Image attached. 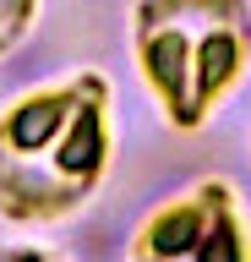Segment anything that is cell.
<instances>
[{
  "mask_svg": "<svg viewBox=\"0 0 251 262\" xmlns=\"http://www.w3.org/2000/svg\"><path fill=\"white\" fill-rule=\"evenodd\" d=\"M136 71L175 131H202L208 115L251 71L246 0H142L131 11Z\"/></svg>",
  "mask_w": 251,
  "mask_h": 262,
  "instance_id": "2",
  "label": "cell"
},
{
  "mask_svg": "<svg viewBox=\"0 0 251 262\" xmlns=\"http://www.w3.org/2000/svg\"><path fill=\"white\" fill-rule=\"evenodd\" d=\"M109 82L99 71L44 82L0 110V213L60 224L109 175Z\"/></svg>",
  "mask_w": 251,
  "mask_h": 262,
  "instance_id": "1",
  "label": "cell"
},
{
  "mask_svg": "<svg viewBox=\"0 0 251 262\" xmlns=\"http://www.w3.org/2000/svg\"><path fill=\"white\" fill-rule=\"evenodd\" d=\"M131 262H251V224L224 180H202L142 219Z\"/></svg>",
  "mask_w": 251,
  "mask_h": 262,
  "instance_id": "3",
  "label": "cell"
},
{
  "mask_svg": "<svg viewBox=\"0 0 251 262\" xmlns=\"http://www.w3.org/2000/svg\"><path fill=\"white\" fill-rule=\"evenodd\" d=\"M38 22V6L33 0H0V55L11 44H22V33Z\"/></svg>",
  "mask_w": 251,
  "mask_h": 262,
  "instance_id": "4",
  "label": "cell"
}]
</instances>
